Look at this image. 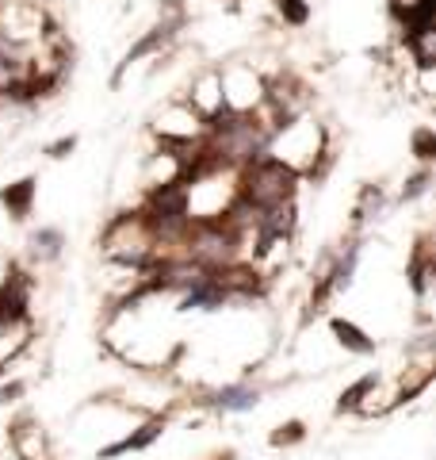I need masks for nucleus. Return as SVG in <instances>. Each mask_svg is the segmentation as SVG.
Returning a JSON list of instances; mask_svg holds the SVG:
<instances>
[{
  "instance_id": "obj_20",
  "label": "nucleus",
  "mask_w": 436,
  "mask_h": 460,
  "mask_svg": "<svg viewBox=\"0 0 436 460\" xmlns=\"http://www.w3.org/2000/svg\"><path fill=\"white\" fill-rule=\"evenodd\" d=\"M12 269H16V261H8L4 253H0V288L8 284V277H12Z\"/></svg>"
},
{
  "instance_id": "obj_7",
  "label": "nucleus",
  "mask_w": 436,
  "mask_h": 460,
  "mask_svg": "<svg viewBox=\"0 0 436 460\" xmlns=\"http://www.w3.org/2000/svg\"><path fill=\"white\" fill-rule=\"evenodd\" d=\"M8 445L16 460H54L50 453V438L35 419H16L8 426Z\"/></svg>"
},
{
  "instance_id": "obj_13",
  "label": "nucleus",
  "mask_w": 436,
  "mask_h": 460,
  "mask_svg": "<svg viewBox=\"0 0 436 460\" xmlns=\"http://www.w3.org/2000/svg\"><path fill=\"white\" fill-rule=\"evenodd\" d=\"M375 380H379V372H363V376L356 380V384H348L344 387V392H341V399H337V411L344 414V411H360V402H363V395H368L371 392V387H375Z\"/></svg>"
},
{
  "instance_id": "obj_18",
  "label": "nucleus",
  "mask_w": 436,
  "mask_h": 460,
  "mask_svg": "<svg viewBox=\"0 0 436 460\" xmlns=\"http://www.w3.org/2000/svg\"><path fill=\"white\" fill-rule=\"evenodd\" d=\"M73 150H77V135H62V138H54L50 146H47V157H54V162H62V157H69Z\"/></svg>"
},
{
  "instance_id": "obj_19",
  "label": "nucleus",
  "mask_w": 436,
  "mask_h": 460,
  "mask_svg": "<svg viewBox=\"0 0 436 460\" xmlns=\"http://www.w3.org/2000/svg\"><path fill=\"white\" fill-rule=\"evenodd\" d=\"M23 392H27L23 380H4V384H0V407H8V402H20Z\"/></svg>"
},
{
  "instance_id": "obj_17",
  "label": "nucleus",
  "mask_w": 436,
  "mask_h": 460,
  "mask_svg": "<svg viewBox=\"0 0 436 460\" xmlns=\"http://www.w3.org/2000/svg\"><path fill=\"white\" fill-rule=\"evenodd\" d=\"M410 150H414V157H417L421 165H432V157H436V135H432V127H417Z\"/></svg>"
},
{
  "instance_id": "obj_10",
  "label": "nucleus",
  "mask_w": 436,
  "mask_h": 460,
  "mask_svg": "<svg viewBox=\"0 0 436 460\" xmlns=\"http://www.w3.org/2000/svg\"><path fill=\"white\" fill-rule=\"evenodd\" d=\"M329 334H333V341H337L344 353H356V357H371L375 353V338L360 323H353V319L333 314V319H329Z\"/></svg>"
},
{
  "instance_id": "obj_9",
  "label": "nucleus",
  "mask_w": 436,
  "mask_h": 460,
  "mask_svg": "<svg viewBox=\"0 0 436 460\" xmlns=\"http://www.w3.org/2000/svg\"><path fill=\"white\" fill-rule=\"evenodd\" d=\"M199 402H207V407L222 411V414H245L260 402V387L249 384V380L222 384V387H214V392H207V399H199Z\"/></svg>"
},
{
  "instance_id": "obj_11",
  "label": "nucleus",
  "mask_w": 436,
  "mask_h": 460,
  "mask_svg": "<svg viewBox=\"0 0 436 460\" xmlns=\"http://www.w3.org/2000/svg\"><path fill=\"white\" fill-rule=\"evenodd\" d=\"M35 192H39V181L35 177H23L16 184H8V189H0V208H4L12 219H27L35 208Z\"/></svg>"
},
{
  "instance_id": "obj_14",
  "label": "nucleus",
  "mask_w": 436,
  "mask_h": 460,
  "mask_svg": "<svg viewBox=\"0 0 436 460\" xmlns=\"http://www.w3.org/2000/svg\"><path fill=\"white\" fill-rule=\"evenodd\" d=\"M429 184H432V165H421L414 177H405L398 199H402V204H414V199H421V196L429 192Z\"/></svg>"
},
{
  "instance_id": "obj_8",
  "label": "nucleus",
  "mask_w": 436,
  "mask_h": 460,
  "mask_svg": "<svg viewBox=\"0 0 436 460\" xmlns=\"http://www.w3.org/2000/svg\"><path fill=\"white\" fill-rule=\"evenodd\" d=\"M184 100L192 104L203 119H214L218 111H226V104H222V81H218V69L211 66V69H199V74L192 77V84H187V93H184Z\"/></svg>"
},
{
  "instance_id": "obj_5",
  "label": "nucleus",
  "mask_w": 436,
  "mask_h": 460,
  "mask_svg": "<svg viewBox=\"0 0 436 460\" xmlns=\"http://www.w3.org/2000/svg\"><path fill=\"white\" fill-rule=\"evenodd\" d=\"M218 81H222V104L226 111L249 115L265 104V89H268V74H260V66L253 62H226L218 66Z\"/></svg>"
},
{
  "instance_id": "obj_3",
  "label": "nucleus",
  "mask_w": 436,
  "mask_h": 460,
  "mask_svg": "<svg viewBox=\"0 0 436 460\" xmlns=\"http://www.w3.org/2000/svg\"><path fill=\"white\" fill-rule=\"evenodd\" d=\"M299 172H291L280 165L275 157L260 154L249 165L238 169V196L249 208H275V204H291L299 196Z\"/></svg>"
},
{
  "instance_id": "obj_6",
  "label": "nucleus",
  "mask_w": 436,
  "mask_h": 460,
  "mask_svg": "<svg viewBox=\"0 0 436 460\" xmlns=\"http://www.w3.org/2000/svg\"><path fill=\"white\" fill-rule=\"evenodd\" d=\"M35 341V314L23 311V314H4L0 319V368L16 365L20 357L31 349Z\"/></svg>"
},
{
  "instance_id": "obj_1",
  "label": "nucleus",
  "mask_w": 436,
  "mask_h": 460,
  "mask_svg": "<svg viewBox=\"0 0 436 460\" xmlns=\"http://www.w3.org/2000/svg\"><path fill=\"white\" fill-rule=\"evenodd\" d=\"M265 154L275 157L280 165H287L291 172H299V181H322L329 172V165H333L329 131L307 111L275 127Z\"/></svg>"
},
{
  "instance_id": "obj_16",
  "label": "nucleus",
  "mask_w": 436,
  "mask_h": 460,
  "mask_svg": "<svg viewBox=\"0 0 436 460\" xmlns=\"http://www.w3.org/2000/svg\"><path fill=\"white\" fill-rule=\"evenodd\" d=\"M299 441H307V422H299V419H291V422L272 429V445H275V449H287V445H299Z\"/></svg>"
},
{
  "instance_id": "obj_15",
  "label": "nucleus",
  "mask_w": 436,
  "mask_h": 460,
  "mask_svg": "<svg viewBox=\"0 0 436 460\" xmlns=\"http://www.w3.org/2000/svg\"><path fill=\"white\" fill-rule=\"evenodd\" d=\"M275 12L287 27H307L310 23V4L307 0H275Z\"/></svg>"
},
{
  "instance_id": "obj_2",
  "label": "nucleus",
  "mask_w": 436,
  "mask_h": 460,
  "mask_svg": "<svg viewBox=\"0 0 436 460\" xmlns=\"http://www.w3.org/2000/svg\"><path fill=\"white\" fill-rule=\"evenodd\" d=\"M100 253H104L108 261L135 265V269H145L153 261L157 238H153V230H150V223H145V215H142L138 204L108 219L104 234H100Z\"/></svg>"
},
{
  "instance_id": "obj_4",
  "label": "nucleus",
  "mask_w": 436,
  "mask_h": 460,
  "mask_svg": "<svg viewBox=\"0 0 436 460\" xmlns=\"http://www.w3.org/2000/svg\"><path fill=\"white\" fill-rule=\"evenodd\" d=\"M150 131H153L157 146H187V142H199L207 135V119H203L184 96H172L153 111Z\"/></svg>"
},
{
  "instance_id": "obj_12",
  "label": "nucleus",
  "mask_w": 436,
  "mask_h": 460,
  "mask_svg": "<svg viewBox=\"0 0 436 460\" xmlns=\"http://www.w3.org/2000/svg\"><path fill=\"white\" fill-rule=\"evenodd\" d=\"M62 246H65V234L57 226H39V230H31V238H27V253H31V261H39V265L57 261Z\"/></svg>"
}]
</instances>
